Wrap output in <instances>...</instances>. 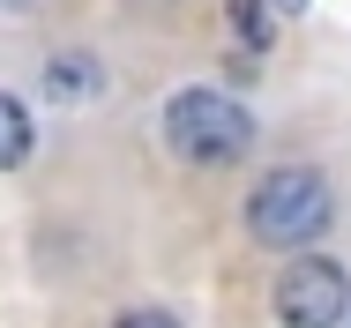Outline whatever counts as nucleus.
I'll use <instances>...</instances> for the list:
<instances>
[{
    "mask_svg": "<svg viewBox=\"0 0 351 328\" xmlns=\"http://www.w3.org/2000/svg\"><path fill=\"white\" fill-rule=\"evenodd\" d=\"M165 149L187 157V164H239L254 149V112L232 97V90H172L165 97Z\"/></svg>",
    "mask_w": 351,
    "mask_h": 328,
    "instance_id": "1",
    "label": "nucleus"
},
{
    "mask_svg": "<svg viewBox=\"0 0 351 328\" xmlns=\"http://www.w3.org/2000/svg\"><path fill=\"white\" fill-rule=\"evenodd\" d=\"M329 216H337V187L314 172V164H277L254 194H247V231L262 239V247H314L322 231H329Z\"/></svg>",
    "mask_w": 351,
    "mask_h": 328,
    "instance_id": "2",
    "label": "nucleus"
},
{
    "mask_svg": "<svg viewBox=\"0 0 351 328\" xmlns=\"http://www.w3.org/2000/svg\"><path fill=\"white\" fill-rule=\"evenodd\" d=\"M277 321L284 328H344L351 321V276L329 254H299L277 276Z\"/></svg>",
    "mask_w": 351,
    "mask_h": 328,
    "instance_id": "3",
    "label": "nucleus"
},
{
    "mask_svg": "<svg viewBox=\"0 0 351 328\" xmlns=\"http://www.w3.org/2000/svg\"><path fill=\"white\" fill-rule=\"evenodd\" d=\"M45 90H53L60 105H75V97H97L105 75H97V60H82V53H60V60L45 67Z\"/></svg>",
    "mask_w": 351,
    "mask_h": 328,
    "instance_id": "4",
    "label": "nucleus"
},
{
    "mask_svg": "<svg viewBox=\"0 0 351 328\" xmlns=\"http://www.w3.org/2000/svg\"><path fill=\"white\" fill-rule=\"evenodd\" d=\"M224 30H232L247 53H269V45H277V23H269L262 0H224Z\"/></svg>",
    "mask_w": 351,
    "mask_h": 328,
    "instance_id": "5",
    "label": "nucleus"
},
{
    "mask_svg": "<svg viewBox=\"0 0 351 328\" xmlns=\"http://www.w3.org/2000/svg\"><path fill=\"white\" fill-rule=\"evenodd\" d=\"M30 142H38V134H30L23 97H8V90H0V172H15V164L30 157Z\"/></svg>",
    "mask_w": 351,
    "mask_h": 328,
    "instance_id": "6",
    "label": "nucleus"
},
{
    "mask_svg": "<svg viewBox=\"0 0 351 328\" xmlns=\"http://www.w3.org/2000/svg\"><path fill=\"white\" fill-rule=\"evenodd\" d=\"M112 328H180V314H165V306H128Z\"/></svg>",
    "mask_w": 351,
    "mask_h": 328,
    "instance_id": "7",
    "label": "nucleus"
},
{
    "mask_svg": "<svg viewBox=\"0 0 351 328\" xmlns=\"http://www.w3.org/2000/svg\"><path fill=\"white\" fill-rule=\"evenodd\" d=\"M262 8H277V15H306V0H262Z\"/></svg>",
    "mask_w": 351,
    "mask_h": 328,
    "instance_id": "8",
    "label": "nucleus"
}]
</instances>
